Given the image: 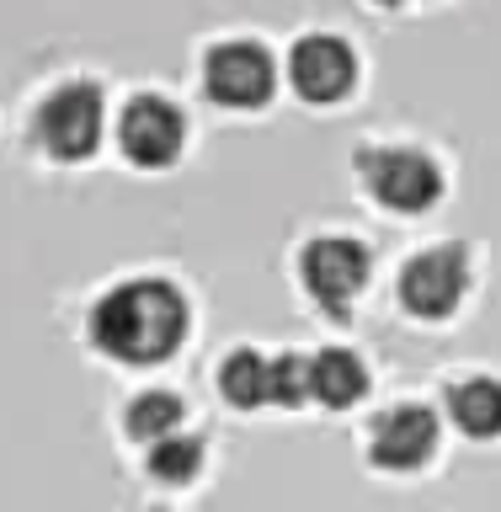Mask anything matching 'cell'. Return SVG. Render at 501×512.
<instances>
[{
    "label": "cell",
    "instance_id": "10",
    "mask_svg": "<svg viewBox=\"0 0 501 512\" xmlns=\"http://www.w3.org/2000/svg\"><path fill=\"white\" fill-rule=\"evenodd\" d=\"M368 395V368L352 347H326L310 358V400L331 411H347Z\"/></svg>",
    "mask_w": 501,
    "mask_h": 512
},
{
    "label": "cell",
    "instance_id": "14",
    "mask_svg": "<svg viewBox=\"0 0 501 512\" xmlns=\"http://www.w3.org/2000/svg\"><path fill=\"white\" fill-rule=\"evenodd\" d=\"M203 470V443L192 432H171V438L150 443V475L160 486H187Z\"/></svg>",
    "mask_w": 501,
    "mask_h": 512
},
{
    "label": "cell",
    "instance_id": "6",
    "mask_svg": "<svg viewBox=\"0 0 501 512\" xmlns=\"http://www.w3.org/2000/svg\"><path fill=\"white\" fill-rule=\"evenodd\" d=\"M203 86L208 96H214L219 107H262L272 86H278V64H272V54L262 43L251 38H230L219 48H208L203 59Z\"/></svg>",
    "mask_w": 501,
    "mask_h": 512
},
{
    "label": "cell",
    "instance_id": "11",
    "mask_svg": "<svg viewBox=\"0 0 501 512\" xmlns=\"http://www.w3.org/2000/svg\"><path fill=\"white\" fill-rule=\"evenodd\" d=\"M448 416L470 438H501V379H486V374L459 379L448 390Z\"/></svg>",
    "mask_w": 501,
    "mask_h": 512
},
{
    "label": "cell",
    "instance_id": "1",
    "mask_svg": "<svg viewBox=\"0 0 501 512\" xmlns=\"http://www.w3.org/2000/svg\"><path fill=\"white\" fill-rule=\"evenodd\" d=\"M187 320L192 315L176 283L128 278L91 304V342L96 352H107L118 363L150 368V363H166L187 342Z\"/></svg>",
    "mask_w": 501,
    "mask_h": 512
},
{
    "label": "cell",
    "instance_id": "3",
    "mask_svg": "<svg viewBox=\"0 0 501 512\" xmlns=\"http://www.w3.org/2000/svg\"><path fill=\"white\" fill-rule=\"evenodd\" d=\"M363 187L368 198L395 208V214H427L432 203L443 198V171L438 160L422 150H406V144H384V150H363L358 155Z\"/></svg>",
    "mask_w": 501,
    "mask_h": 512
},
{
    "label": "cell",
    "instance_id": "8",
    "mask_svg": "<svg viewBox=\"0 0 501 512\" xmlns=\"http://www.w3.org/2000/svg\"><path fill=\"white\" fill-rule=\"evenodd\" d=\"M288 80H294V91L315 107L342 102V96L358 86V54L347 48V38L310 32V38H299L294 54H288Z\"/></svg>",
    "mask_w": 501,
    "mask_h": 512
},
{
    "label": "cell",
    "instance_id": "15",
    "mask_svg": "<svg viewBox=\"0 0 501 512\" xmlns=\"http://www.w3.org/2000/svg\"><path fill=\"white\" fill-rule=\"evenodd\" d=\"M272 400L278 406L310 400V358H299V352H278L272 358Z\"/></svg>",
    "mask_w": 501,
    "mask_h": 512
},
{
    "label": "cell",
    "instance_id": "9",
    "mask_svg": "<svg viewBox=\"0 0 501 512\" xmlns=\"http://www.w3.org/2000/svg\"><path fill=\"white\" fill-rule=\"evenodd\" d=\"M118 144L134 166H171L187 144V118L166 96H134L118 118Z\"/></svg>",
    "mask_w": 501,
    "mask_h": 512
},
{
    "label": "cell",
    "instance_id": "4",
    "mask_svg": "<svg viewBox=\"0 0 501 512\" xmlns=\"http://www.w3.org/2000/svg\"><path fill=\"white\" fill-rule=\"evenodd\" d=\"M368 272H374L368 246L352 235H315L299 256V278L310 288V299H320L326 315H347V304L363 294Z\"/></svg>",
    "mask_w": 501,
    "mask_h": 512
},
{
    "label": "cell",
    "instance_id": "7",
    "mask_svg": "<svg viewBox=\"0 0 501 512\" xmlns=\"http://www.w3.org/2000/svg\"><path fill=\"white\" fill-rule=\"evenodd\" d=\"M438 454V411L416 406V400H400V406L374 416V432H368V459L379 470L406 475L416 464H427Z\"/></svg>",
    "mask_w": 501,
    "mask_h": 512
},
{
    "label": "cell",
    "instance_id": "5",
    "mask_svg": "<svg viewBox=\"0 0 501 512\" xmlns=\"http://www.w3.org/2000/svg\"><path fill=\"white\" fill-rule=\"evenodd\" d=\"M470 288V256L464 246H432L400 267V304L416 320H448Z\"/></svg>",
    "mask_w": 501,
    "mask_h": 512
},
{
    "label": "cell",
    "instance_id": "13",
    "mask_svg": "<svg viewBox=\"0 0 501 512\" xmlns=\"http://www.w3.org/2000/svg\"><path fill=\"white\" fill-rule=\"evenodd\" d=\"M182 416H187V406L176 395L144 390V395L128 400L123 427H128V438H139V443H160V438H171V432H182Z\"/></svg>",
    "mask_w": 501,
    "mask_h": 512
},
{
    "label": "cell",
    "instance_id": "16",
    "mask_svg": "<svg viewBox=\"0 0 501 512\" xmlns=\"http://www.w3.org/2000/svg\"><path fill=\"white\" fill-rule=\"evenodd\" d=\"M374 6H400V0H374Z\"/></svg>",
    "mask_w": 501,
    "mask_h": 512
},
{
    "label": "cell",
    "instance_id": "2",
    "mask_svg": "<svg viewBox=\"0 0 501 512\" xmlns=\"http://www.w3.org/2000/svg\"><path fill=\"white\" fill-rule=\"evenodd\" d=\"M102 86L96 80H64L32 112V134L54 160H86L102 144Z\"/></svg>",
    "mask_w": 501,
    "mask_h": 512
},
{
    "label": "cell",
    "instance_id": "12",
    "mask_svg": "<svg viewBox=\"0 0 501 512\" xmlns=\"http://www.w3.org/2000/svg\"><path fill=\"white\" fill-rule=\"evenodd\" d=\"M219 390L240 411L267 406V400H272V358H262V352H251V347L230 352V358L219 363Z\"/></svg>",
    "mask_w": 501,
    "mask_h": 512
}]
</instances>
